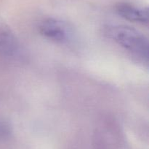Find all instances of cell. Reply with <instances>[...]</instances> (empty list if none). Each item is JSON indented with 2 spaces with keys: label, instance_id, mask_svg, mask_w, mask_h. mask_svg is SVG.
I'll list each match as a JSON object with an SVG mask.
<instances>
[{
  "label": "cell",
  "instance_id": "5b68a950",
  "mask_svg": "<svg viewBox=\"0 0 149 149\" xmlns=\"http://www.w3.org/2000/svg\"><path fill=\"white\" fill-rule=\"evenodd\" d=\"M10 134V127L7 123L0 121V140L7 138Z\"/></svg>",
  "mask_w": 149,
  "mask_h": 149
},
{
  "label": "cell",
  "instance_id": "6da1fadb",
  "mask_svg": "<svg viewBox=\"0 0 149 149\" xmlns=\"http://www.w3.org/2000/svg\"><path fill=\"white\" fill-rule=\"evenodd\" d=\"M106 34L129 52L148 61V39L142 32L130 26L114 25L106 28Z\"/></svg>",
  "mask_w": 149,
  "mask_h": 149
},
{
  "label": "cell",
  "instance_id": "3957f363",
  "mask_svg": "<svg viewBox=\"0 0 149 149\" xmlns=\"http://www.w3.org/2000/svg\"><path fill=\"white\" fill-rule=\"evenodd\" d=\"M20 54V44L13 31L7 26H0V56L15 59Z\"/></svg>",
  "mask_w": 149,
  "mask_h": 149
},
{
  "label": "cell",
  "instance_id": "277c9868",
  "mask_svg": "<svg viewBox=\"0 0 149 149\" xmlns=\"http://www.w3.org/2000/svg\"><path fill=\"white\" fill-rule=\"evenodd\" d=\"M116 11L119 15L126 20L148 25V10L147 7L140 8L130 3L121 2L116 4Z\"/></svg>",
  "mask_w": 149,
  "mask_h": 149
},
{
  "label": "cell",
  "instance_id": "7a4b0ae2",
  "mask_svg": "<svg viewBox=\"0 0 149 149\" xmlns=\"http://www.w3.org/2000/svg\"><path fill=\"white\" fill-rule=\"evenodd\" d=\"M39 32L44 37L58 43H65L71 38V29L68 24L55 18H46L39 26Z\"/></svg>",
  "mask_w": 149,
  "mask_h": 149
}]
</instances>
